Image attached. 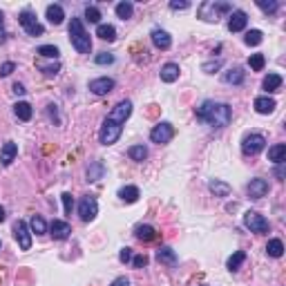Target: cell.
Segmentation results:
<instances>
[{"instance_id":"cell-12","label":"cell","mask_w":286,"mask_h":286,"mask_svg":"<svg viewBox=\"0 0 286 286\" xmlns=\"http://www.w3.org/2000/svg\"><path fill=\"white\" fill-rule=\"evenodd\" d=\"M130 114H132V103L130 101H121L119 105H114V110L110 112V119L123 126V123L130 119Z\"/></svg>"},{"instance_id":"cell-9","label":"cell","mask_w":286,"mask_h":286,"mask_svg":"<svg viewBox=\"0 0 286 286\" xmlns=\"http://www.w3.org/2000/svg\"><path fill=\"white\" fill-rule=\"evenodd\" d=\"M78 215H81L83 222H92V219L98 215V201L92 197V194H88V197L81 199V204H78Z\"/></svg>"},{"instance_id":"cell-10","label":"cell","mask_w":286,"mask_h":286,"mask_svg":"<svg viewBox=\"0 0 286 286\" xmlns=\"http://www.w3.org/2000/svg\"><path fill=\"white\" fill-rule=\"evenodd\" d=\"M14 237H16V242H18V246L23 248V251H30L32 248V233H30V228H27V223H25L23 219H18V222L14 223Z\"/></svg>"},{"instance_id":"cell-18","label":"cell","mask_w":286,"mask_h":286,"mask_svg":"<svg viewBox=\"0 0 286 286\" xmlns=\"http://www.w3.org/2000/svg\"><path fill=\"white\" fill-rule=\"evenodd\" d=\"M157 262L168 264V266H175V264H177V253L172 251L170 246H161L159 251H157Z\"/></svg>"},{"instance_id":"cell-29","label":"cell","mask_w":286,"mask_h":286,"mask_svg":"<svg viewBox=\"0 0 286 286\" xmlns=\"http://www.w3.org/2000/svg\"><path fill=\"white\" fill-rule=\"evenodd\" d=\"M136 239H141V242H152V239L157 237V230L152 226H136Z\"/></svg>"},{"instance_id":"cell-50","label":"cell","mask_w":286,"mask_h":286,"mask_svg":"<svg viewBox=\"0 0 286 286\" xmlns=\"http://www.w3.org/2000/svg\"><path fill=\"white\" fill-rule=\"evenodd\" d=\"M110 286H130V282H127V277H117Z\"/></svg>"},{"instance_id":"cell-54","label":"cell","mask_w":286,"mask_h":286,"mask_svg":"<svg viewBox=\"0 0 286 286\" xmlns=\"http://www.w3.org/2000/svg\"><path fill=\"white\" fill-rule=\"evenodd\" d=\"M201 286H206V284H201Z\"/></svg>"},{"instance_id":"cell-36","label":"cell","mask_w":286,"mask_h":286,"mask_svg":"<svg viewBox=\"0 0 286 286\" xmlns=\"http://www.w3.org/2000/svg\"><path fill=\"white\" fill-rule=\"evenodd\" d=\"M114 11H117L119 18L127 20V18H132V14H134V5H132V2H119Z\"/></svg>"},{"instance_id":"cell-35","label":"cell","mask_w":286,"mask_h":286,"mask_svg":"<svg viewBox=\"0 0 286 286\" xmlns=\"http://www.w3.org/2000/svg\"><path fill=\"white\" fill-rule=\"evenodd\" d=\"M266 253H268V257H282L284 255V244L280 242V239H271L268 242V246H266Z\"/></svg>"},{"instance_id":"cell-25","label":"cell","mask_w":286,"mask_h":286,"mask_svg":"<svg viewBox=\"0 0 286 286\" xmlns=\"http://www.w3.org/2000/svg\"><path fill=\"white\" fill-rule=\"evenodd\" d=\"M63 18H65V11H63V7H61V5H49L47 7V20L52 25H61V23H63Z\"/></svg>"},{"instance_id":"cell-30","label":"cell","mask_w":286,"mask_h":286,"mask_svg":"<svg viewBox=\"0 0 286 286\" xmlns=\"http://www.w3.org/2000/svg\"><path fill=\"white\" fill-rule=\"evenodd\" d=\"M103 175H105V165L101 161H96V163H92L88 168V181H98L103 179Z\"/></svg>"},{"instance_id":"cell-45","label":"cell","mask_w":286,"mask_h":286,"mask_svg":"<svg viewBox=\"0 0 286 286\" xmlns=\"http://www.w3.org/2000/svg\"><path fill=\"white\" fill-rule=\"evenodd\" d=\"M14 69H16V65L11 63V61H7V63L0 65V76H9V74L14 72Z\"/></svg>"},{"instance_id":"cell-48","label":"cell","mask_w":286,"mask_h":286,"mask_svg":"<svg viewBox=\"0 0 286 286\" xmlns=\"http://www.w3.org/2000/svg\"><path fill=\"white\" fill-rule=\"evenodd\" d=\"M132 264H134L136 268H143V266L148 264V257H146V255H136L134 259H132Z\"/></svg>"},{"instance_id":"cell-20","label":"cell","mask_w":286,"mask_h":286,"mask_svg":"<svg viewBox=\"0 0 286 286\" xmlns=\"http://www.w3.org/2000/svg\"><path fill=\"white\" fill-rule=\"evenodd\" d=\"M179 78V65L177 63H165L161 67V81L163 83H175Z\"/></svg>"},{"instance_id":"cell-49","label":"cell","mask_w":286,"mask_h":286,"mask_svg":"<svg viewBox=\"0 0 286 286\" xmlns=\"http://www.w3.org/2000/svg\"><path fill=\"white\" fill-rule=\"evenodd\" d=\"M188 7H190V2H177V0H172V2H170V9H172V11L188 9Z\"/></svg>"},{"instance_id":"cell-31","label":"cell","mask_w":286,"mask_h":286,"mask_svg":"<svg viewBox=\"0 0 286 286\" xmlns=\"http://www.w3.org/2000/svg\"><path fill=\"white\" fill-rule=\"evenodd\" d=\"M280 88H282V76H280V74H268V76L264 78V90H266V92H277Z\"/></svg>"},{"instance_id":"cell-26","label":"cell","mask_w":286,"mask_h":286,"mask_svg":"<svg viewBox=\"0 0 286 286\" xmlns=\"http://www.w3.org/2000/svg\"><path fill=\"white\" fill-rule=\"evenodd\" d=\"M14 112H16V117H18L20 121H30L32 114H34V112H32V105H30V103H25V101L16 103V105H14Z\"/></svg>"},{"instance_id":"cell-15","label":"cell","mask_w":286,"mask_h":286,"mask_svg":"<svg viewBox=\"0 0 286 286\" xmlns=\"http://www.w3.org/2000/svg\"><path fill=\"white\" fill-rule=\"evenodd\" d=\"M152 43H155L157 49H170V45H172V38H170V34L165 30H159V27H155L150 34Z\"/></svg>"},{"instance_id":"cell-23","label":"cell","mask_w":286,"mask_h":286,"mask_svg":"<svg viewBox=\"0 0 286 286\" xmlns=\"http://www.w3.org/2000/svg\"><path fill=\"white\" fill-rule=\"evenodd\" d=\"M244 78H246V74H244L242 67H233V69H228V72L223 74V81L230 83V85H242Z\"/></svg>"},{"instance_id":"cell-16","label":"cell","mask_w":286,"mask_h":286,"mask_svg":"<svg viewBox=\"0 0 286 286\" xmlns=\"http://www.w3.org/2000/svg\"><path fill=\"white\" fill-rule=\"evenodd\" d=\"M49 230H52V237L54 239H67L69 233H72L69 223L67 222H61V219H54L52 226H49Z\"/></svg>"},{"instance_id":"cell-6","label":"cell","mask_w":286,"mask_h":286,"mask_svg":"<svg viewBox=\"0 0 286 286\" xmlns=\"http://www.w3.org/2000/svg\"><path fill=\"white\" fill-rule=\"evenodd\" d=\"M244 226L251 230V233H268V219L264 217V215H259L257 210H248L246 215H244Z\"/></svg>"},{"instance_id":"cell-1","label":"cell","mask_w":286,"mask_h":286,"mask_svg":"<svg viewBox=\"0 0 286 286\" xmlns=\"http://www.w3.org/2000/svg\"><path fill=\"white\" fill-rule=\"evenodd\" d=\"M197 117L213 127H226L230 123V119H233V110H230L228 103L204 101L197 107Z\"/></svg>"},{"instance_id":"cell-38","label":"cell","mask_w":286,"mask_h":286,"mask_svg":"<svg viewBox=\"0 0 286 286\" xmlns=\"http://www.w3.org/2000/svg\"><path fill=\"white\" fill-rule=\"evenodd\" d=\"M36 54H40L43 59H59L61 52H59V47H54V45H40Z\"/></svg>"},{"instance_id":"cell-27","label":"cell","mask_w":286,"mask_h":286,"mask_svg":"<svg viewBox=\"0 0 286 286\" xmlns=\"http://www.w3.org/2000/svg\"><path fill=\"white\" fill-rule=\"evenodd\" d=\"M246 262V253L244 251H235L233 255H230V259H228V271H239V266Z\"/></svg>"},{"instance_id":"cell-42","label":"cell","mask_w":286,"mask_h":286,"mask_svg":"<svg viewBox=\"0 0 286 286\" xmlns=\"http://www.w3.org/2000/svg\"><path fill=\"white\" fill-rule=\"evenodd\" d=\"M257 7H259L262 11H266V14H275L280 5H277L275 0H271V2H262V0H259V2H257Z\"/></svg>"},{"instance_id":"cell-47","label":"cell","mask_w":286,"mask_h":286,"mask_svg":"<svg viewBox=\"0 0 286 286\" xmlns=\"http://www.w3.org/2000/svg\"><path fill=\"white\" fill-rule=\"evenodd\" d=\"M7 40V32H5V16H2V11H0V45Z\"/></svg>"},{"instance_id":"cell-11","label":"cell","mask_w":286,"mask_h":286,"mask_svg":"<svg viewBox=\"0 0 286 286\" xmlns=\"http://www.w3.org/2000/svg\"><path fill=\"white\" fill-rule=\"evenodd\" d=\"M114 90V78H107V76H101V78H94L90 81V92L96 94V96H105Z\"/></svg>"},{"instance_id":"cell-43","label":"cell","mask_w":286,"mask_h":286,"mask_svg":"<svg viewBox=\"0 0 286 286\" xmlns=\"http://www.w3.org/2000/svg\"><path fill=\"white\" fill-rule=\"evenodd\" d=\"M61 199H63V208H65V213H72V208H74V199H72V194L69 192H63L61 194Z\"/></svg>"},{"instance_id":"cell-39","label":"cell","mask_w":286,"mask_h":286,"mask_svg":"<svg viewBox=\"0 0 286 286\" xmlns=\"http://www.w3.org/2000/svg\"><path fill=\"white\" fill-rule=\"evenodd\" d=\"M222 65H223V61L217 59V61H208V63H204V65H201V69H204L206 74H215L217 69H222Z\"/></svg>"},{"instance_id":"cell-34","label":"cell","mask_w":286,"mask_h":286,"mask_svg":"<svg viewBox=\"0 0 286 286\" xmlns=\"http://www.w3.org/2000/svg\"><path fill=\"white\" fill-rule=\"evenodd\" d=\"M264 65H266L264 54H251V59H248V67H251L253 72H262Z\"/></svg>"},{"instance_id":"cell-33","label":"cell","mask_w":286,"mask_h":286,"mask_svg":"<svg viewBox=\"0 0 286 286\" xmlns=\"http://www.w3.org/2000/svg\"><path fill=\"white\" fill-rule=\"evenodd\" d=\"M262 40H264V34L259 30H251V32H246V36H244V43H246L248 47H257Z\"/></svg>"},{"instance_id":"cell-17","label":"cell","mask_w":286,"mask_h":286,"mask_svg":"<svg viewBox=\"0 0 286 286\" xmlns=\"http://www.w3.org/2000/svg\"><path fill=\"white\" fill-rule=\"evenodd\" d=\"M16 155H18V146H16L14 141H7L5 146H2V150H0V163L11 165V161L16 159Z\"/></svg>"},{"instance_id":"cell-7","label":"cell","mask_w":286,"mask_h":286,"mask_svg":"<svg viewBox=\"0 0 286 286\" xmlns=\"http://www.w3.org/2000/svg\"><path fill=\"white\" fill-rule=\"evenodd\" d=\"M264 148H266V139H264L262 134H248V136H244V141H242V152L246 157L259 155Z\"/></svg>"},{"instance_id":"cell-21","label":"cell","mask_w":286,"mask_h":286,"mask_svg":"<svg viewBox=\"0 0 286 286\" xmlns=\"http://www.w3.org/2000/svg\"><path fill=\"white\" fill-rule=\"evenodd\" d=\"M275 105H277V103L273 101V98H268V96L255 98V110H257V114H271V112L275 110Z\"/></svg>"},{"instance_id":"cell-8","label":"cell","mask_w":286,"mask_h":286,"mask_svg":"<svg viewBox=\"0 0 286 286\" xmlns=\"http://www.w3.org/2000/svg\"><path fill=\"white\" fill-rule=\"evenodd\" d=\"M172 136H175V127H172V123L163 121L159 123V126H155L150 130V141L152 143H168V141H172Z\"/></svg>"},{"instance_id":"cell-32","label":"cell","mask_w":286,"mask_h":286,"mask_svg":"<svg viewBox=\"0 0 286 286\" xmlns=\"http://www.w3.org/2000/svg\"><path fill=\"white\" fill-rule=\"evenodd\" d=\"M30 228H32V233H36V235H45V233H47V223H45V219L40 217V215H34V217H32Z\"/></svg>"},{"instance_id":"cell-52","label":"cell","mask_w":286,"mask_h":286,"mask_svg":"<svg viewBox=\"0 0 286 286\" xmlns=\"http://www.w3.org/2000/svg\"><path fill=\"white\" fill-rule=\"evenodd\" d=\"M14 92H16V94H18V96H23V94H25V92H27V90H25V88H23V85H20V83H16V85H14Z\"/></svg>"},{"instance_id":"cell-2","label":"cell","mask_w":286,"mask_h":286,"mask_svg":"<svg viewBox=\"0 0 286 286\" xmlns=\"http://www.w3.org/2000/svg\"><path fill=\"white\" fill-rule=\"evenodd\" d=\"M69 38H72V45L78 54L92 52V38H90V34L85 32L81 18H72V23H69Z\"/></svg>"},{"instance_id":"cell-46","label":"cell","mask_w":286,"mask_h":286,"mask_svg":"<svg viewBox=\"0 0 286 286\" xmlns=\"http://www.w3.org/2000/svg\"><path fill=\"white\" fill-rule=\"evenodd\" d=\"M119 259H121L123 264H127L132 259V248H121V253H119Z\"/></svg>"},{"instance_id":"cell-37","label":"cell","mask_w":286,"mask_h":286,"mask_svg":"<svg viewBox=\"0 0 286 286\" xmlns=\"http://www.w3.org/2000/svg\"><path fill=\"white\" fill-rule=\"evenodd\" d=\"M127 155H130L132 161H146L148 159V148L146 146H132L130 150H127Z\"/></svg>"},{"instance_id":"cell-13","label":"cell","mask_w":286,"mask_h":286,"mask_svg":"<svg viewBox=\"0 0 286 286\" xmlns=\"http://www.w3.org/2000/svg\"><path fill=\"white\" fill-rule=\"evenodd\" d=\"M268 194V181L266 179H251L248 184V197L251 199H262Z\"/></svg>"},{"instance_id":"cell-14","label":"cell","mask_w":286,"mask_h":286,"mask_svg":"<svg viewBox=\"0 0 286 286\" xmlns=\"http://www.w3.org/2000/svg\"><path fill=\"white\" fill-rule=\"evenodd\" d=\"M246 23H248L246 11L233 9V14H230V20H228V30H230V32H242L244 27H246Z\"/></svg>"},{"instance_id":"cell-28","label":"cell","mask_w":286,"mask_h":286,"mask_svg":"<svg viewBox=\"0 0 286 286\" xmlns=\"http://www.w3.org/2000/svg\"><path fill=\"white\" fill-rule=\"evenodd\" d=\"M96 36H98L101 40H107V43H112V40L117 38V30H114L112 25H98Z\"/></svg>"},{"instance_id":"cell-22","label":"cell","mask_w":286,"mask_h":286,"mask_svg":"<svg viewBox=\"0 0 286 286\" xmlns=\"http://www.w3.org/2000/svg\"><path fill=\"white\" fill-rule=\"evenodd\" d=\"M268 161H273V163H284L286 161V146L284 143H277V146L268 148Z\"/></svg>"},{"instance_id":"cell-3","label":"cell","mask_w":286,"mask_h":286,"mask_svg":"<svg viewBox=\"0 0 286 286\" xmlns=\"http://www.w3.org/2000/svg\"><path fill=\"white\" fill-rule=\"evenodd\" d=\"M223 14H233V7L228 2H217V0H208L199 7V18L206 23H217Z\"/></svg>"},{"instance_id":"cell-51","label":"cell","mask_w":286,"mask_h":286,"mask_svg":"<svg viewBox=\"0 0 286 286\" xmlns=\"http://www.w3.org/2000/svg\"><path fill=\"white\" fill-rule=\"evenodd\" d=\"M275 177L277 179H284V163H277V168H275Z\"/></svg>"},{"instance_id":"cell-41","label":"cell","mask_w":286,"mask_h":286,"mask_svg":"<svg viewBox=\"0 0 286 286\" xmlns=\"http://www.w3.org/2000/svg\"><path fill=\"white\" fill-rule=\"evenodd\" d=\"M94 63H96V65H110V63H114V56L107 54V52H101V54L94 56Z\"/></svg>"},{"instance_id":"cell-19","label":"cell","mask_w":286,"mask_h":286,"mask_svg":"<svg viewBox=\"0 0 286 286\" xmlns=\"http://www.w3.org/2000/svg\"><path fill=\"white\" fill-rule=\"evenodd\" d=\"M119 197H121V201H126V204H134V201H139L141 192L136 186H123V188H119Z\"/></svg>"},{"instance_id":"cell-4","label":"cell","mask_w":286,"mask_h":286,"mask_svg":"<svg viewBox=\"0 0 286 286\" xmlns=\"http://www.w3.org/2000/svg\"><path fill=\"white\" fill-rule=\"evenodd\" d=\"M121 130H123L121 123L112 121V119L107 117L105 121H103L101 132H98V139H101L103 146H112V143H117V141H119V136H121Z\"/></svg>"},{"instance_id":"cell-53","label":"cell","mask_w":286,"mask_h":286,"mask_svg":"<svg viewBox=\"0 0 286 286\" xmlns=\"http://www.w3.org/2000/svg\"><path fill=\"white\" fill-rule=\"evenodd\" d=\"M5 217H7V215H5V208H2V206H0V223L5 222Z\"/></svg>"},{"instance_id":"cell-40","label":"cell","mask_w":286,"mask_h":286,"mask_svg":"<svg viewBox=\"0 0 286 286\" xmlns=\"http://www.w3.org/2000/svg\"><path fill=\"white\" fill-rule=\"evenodd\" d=\"M85 18H88L90 23H98V20H101V11H98V7H85Z\"/></svg>"},{"instance_id":"cell-24","label":"cell","mask_w":286,"mask_h":286,"mask_svg":"<svg viewBox=\"0 0 286 286\" xmlns=\"http://www.w3.org/2000/svg\"><path fill=\"white\" fill-rule=\"evenodd\" d=\"M208 188H210V192H213L215 197H228V194H230V186H228L226 181L213 179V181L208 184Z\"/></svg>"},{"instance_id":"cell-5","label":"cell","mask_w":286,"mask_h":286,"mask_svg":"<svg viewBox=\"0 0 286 286\" xmlns=\"http://www.w3.org/2000/svg\"><path fill=\"white\" fill-rule=\"evenodd\" d=\"M18 20H20V25H23V30L27 32L30 36H43L45 34V27L38 23V18H36L34 11L23 9V11H20V16H18Z\"/></svg>"},{"instance_id":"cell-44","label":"cell","mask_w":286,"mask_h":286,"mask_svg":"<svg viewBox=\"0 0 286 286\" xmlns=\"http://www.w3.org/2000/svg\"><path fill=\"white\" fill-rule=\"evenodd\" d=\"M38 67H40V69H43V72H45V74H47V76H54V74H59L61 65H59V63H54V65H43V63H40V65H38Z\"/></svg>"}]
</instances>
